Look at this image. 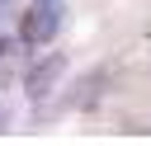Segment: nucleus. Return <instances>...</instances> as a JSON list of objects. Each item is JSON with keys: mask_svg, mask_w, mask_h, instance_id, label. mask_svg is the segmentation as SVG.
<instances>
[{"mask_svg": "<svg viewBox=\"0 0 151 146\" xmlns=\"http://www.w3.org/2000/svg\"><path fill=\"white\" fill-rule=\"evenodd\" d=\"M57 28H61V5H57V0H38V5L24 14L19 38H24L28 47H42V42H52V38H57Z\"/></svg>", "mask_w": 151, "mask_h": 146, "instance_id": "1", "label": "nucleus"}, {"mask_svg": "<svg viewBox=\"0 0 151 146\" xmlns=\"http://www.w3.org/2000/svg\"><path fill=\"white\" fill-rule=\"evenodd\" d=\"M0 52H5V38H0Z\"/></svg>", "mask_w": 151, "mask_h": 146, "instance_id": "2", "label": "nucleus"}]
</instances>
